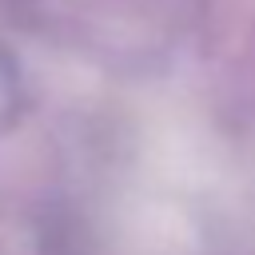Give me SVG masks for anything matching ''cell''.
<instances>
[{
	"mask_svg": "<svg viewBox=\"0 0 255 255\" xmlns=\"http://www.w3.org/2000/svg\"><path fill=\"white\" fill-rule=\"evenodd\" d=\"M16 100V64L0 52V108H12Z\"/></svg>",
	"mask_w": 255,
	"mask_h": 255,
	"instance_id": "1",
	"label": "cell"
}]
</instances>
